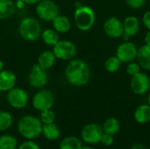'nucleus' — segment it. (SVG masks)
<instances>
[{
    "instance_id": "nucleus-1",
    "label": "nucleus",
    "mask_w": 150,
    "mask_h": 149,
    "mask_svg": "<svg viewBox=\"0 0 150 149\" xmlns=\"http://www.w3.org/2000/svg\"><path fill=\"white\" fill-rule=\"evenodd\" d=\"M91 69L86 61L82 59H72L65 68V78L67 82L76 87L86 85L91 79Z\"/></svg>"
},
{
    "instance_id": "nucleus-2",
    "label": "nucleus",
    "mask_w": 150,
    "mask_h": 149,
    "mask_svg": "<svg viewBox=\"0 0 150 149\" xmlns=\"http://www.w3.org/2000/svg\"><path fill=\"white\" fill-rule=\"evenodd\" d=\"M42 126L40 118L33 115H25L18 119L17 129L24 139L35 140L42 134Z\"/></svg>"
},
{
    "instance_id": "nucleus-3",
    "label": "nucleus",
    "mask_w": 150,
    "mask_h": 149,
    "mask_svg": "<svg viewBox=\"0 0 150 149\" xmlns=\"http://www.w3.org/2000/svg\"><path fill=\"white\" fill-rule=\"evenodd\" d=\"M19 36L26 41H35L39 40L42 33V26L40 22L33 17H25L22 18L18 24Z\"/></svg>"
},
{
    "instance_id": "nucleus-4",
    "label": "nucleus",
    "mask_w": 150,
    "mask_h": 149,
    "mask_svg": "<svg viewBox=\"0 0 150 149\" xmlns=\"http://www.w3.org/2000/svg\"><path fill=\"white\" fill-rule=\"evenodd\" d=\"M74 23L76 28L82 32L91 30L96 22L95 11L89 5L82 4L74 11Z\"/></svg>"
},
{
    "instance_id": "nucleus-5",
    "label": "nucleus",
    "mask_w": 150,
    "mask_h": 149,
    "mask_svg": "<svg viewBox=\"0 0 150 149\" xmlns=\"http://www.w3.org/2000/svg\"><path fill=\"white\" fill-rule=\"evenodd\" d=\"M55 101L54 94L50 90L40 89L33 97L32 105L38 112H42L47 109H52Z\"/></svg>"
},
{
    "instance_id": "nucleus-6",
    "label": "nucleus",
    "mask_w": 150,
    "mask_h": 149,
    "mask_svg": "<svg viewBox=\"0 0 150 149\" xmlns=\"http://www.w3.org/2000/svg\"><path fill=\"white\" fill-rule=\"evenodd\" d=\"M35 12L40 20L52 22L59 15V7L53 0H41L36 4Z\"/></svg>"
},
{
    "instance_id": "nucleus-7",
    "label": "nucleus",
    "mask_w": 150,
    "mask_h": 149,
    "mask_svg": "<svg viewBox=\"0 0 150 149\" xmlns=\"http://www.w3.org/2000/svg\"><path fill=\"white\" fill-rule=\"evenodd\" d=\"M52 51L54 52L56 59L61 61H70L76 57L77 48L72 41L60 40L52 47Z\"/></svg>"
},
{
    "instance_id": "nucleus-8",
    "label": "nucleus",
    "mask_w": 150,
    "mask_h": 149,
    "mask_svg": "<svg viewBox=\"0 0 150 149\" xmlns=\"http://www.w3.org/2000/svg\"><path fill=\"white\" fill-rule=\"evenodd\" d=\"M48 79L47 70L42 68L38 63L33 64L28 75V83L32 88L43 89L47 84Z\"/></svg>"
},
{
    "instance_id": "nucleus-9",
    "label": "nucleus",
    "mask_w": 150,
    "mask_h": 149,
    "mask_svg": "<svg viewBox=\"0 0 150 149\" xmlns=\"http://www.w3.org/2000/svg\"><path fill=\"white\" fill-rule=\"evenodd\" d=\"M103 133L102 126L97 123H89L82 128L81 138L85 143L94 145L100 143Z\"/></svg>"
},
{
    "instance_id": "nucleus-10",
    "label": "nucleus",
    "mask_w": 150,
    "mask_h": 149,
    "mask_svg": "<svg viewBox=\"0 0 150 149\" xmlns=\"http://www.w3.org/2000/svg\"><path fill=\"white\" fill-rule=\"evenodd\" d=\"M8 104L14 109L25 108L29 101L28 93L21 88L14 87L7 92L6 97Z\"/></svg>"
},
{
    "instance_id": "nucleus-11",
    "label": "nucleus",
    "mask_w": 150,
    "mask_h": 149,
    "mask_svg": "<svg viewBox=\"0 0 150 149\" xmlns=\"http://www.w3.org/2000/svg\"><path fill=\"white\" fill-rule=\"evenodd\" d=\"M130 88L135 95H145L150 90L149 76L146 73H143L142 71L137 73L131 78Z\"/></svg>"
},
{
    "instance_id": "nucleus-12",
    "label": "nucleus",
    "mask_w": 150,
    "mask_h": 149,
    "mask_svg": "<svg viewBox=\"0 0 150 149\" xmlns=\"http://www.w3.org/2000/svg\"><path fill=\"white\" fill-rule=\"evenodd\" d=\"M138 47L134 42L130 40L123 41L120 43L116 49V56L120 60L121 62L127 63L134 61L137 56Z\"/></svg>"
},
{
    "instance_id": "nucleus-13",
    "label": "nucleus",
    "mask_w": 150,
    "mask_h": 149,
    "mask_svg": "<svg viewBox=\"0 0 150 149\" xmlns=\"http://www.w3.org/2000/svg\"><path fill=\"white\" fill-rule=\"evenodd\" d=\"M103 29L105 34L110 38H121L124 32L123 22L117 17H110L105 21Z\"/></svg>"
},
{
    "instance_id": "nucleus-14",
    "label": "nucleus",
    "mask_w": 150,
    "mask_h": 149,
    "mask_svg": "<svg viewBox=\"0 0 150 149\" xmlns=\"http://www.w3.org/2000/svg\"><path fill=\"white\" fill-rule=\"evenodd\" d=\"M123 28L124 32L122 35V40L124 41L129 40L131 37L135 36L141 28L140 21L135 16H128L123 21Z\"/></svg>"
},
{
    "instance_id": "nucleus-15",
    "label": "nucleus",
    "mask_w": 150,
    "mask_h": 149,
    "mask_svg": "<svg viewBox=\"0 0 150 149\" xmlns=\"http://www.w3.org/2000/svg\"><path fill=\"white\" fill-rule=\"evenodd\" d=\"M17 77L14 72L9 69H3L0 71V91L8 92L15 87Z\"/></svg>"
},
{
    "instance_id": "nucleus-16",
    "label": "nucleus",
    "mask_w": 150,
    "mask_h": 149,
    "mask_svg": "<svg viewBox=\"0 0 150 149\" xmlns=\"http://www.w3.org/2000/svg\"><path fill=\"white\" fill-rule=\"evenodd\" d=\"M56 57L52 50H44L40 54L37 59V63L44 69H50L56 61Z\"/></svg>"
},
{
    "instance_id": "nucleus-17",
    "label": "nucleus",
    "mask_w": 150,
    "mask_h": 149,
    "mask_svg": "<svg viewBox=\"0 0 150 149\" xmlns=\"http://www.w3.org/2000/svg\"><path fill=\"white\" fill-rule=\"evenodd\" d=\"M53 28L59 33H66L71 29V21L65 15H58L52 21Z\"/></svg>"
},
{
    "instance_id": "nucleus-18",
    "label": "nucleus",
    "mask_w": 150,
    "mask_h": 149,
    "mask_svg": "<svg viewBox=\"0 0 150 149\" xmlns=\"http://www.w3.org/2000/svg\"><path fill=\"white\" fill-rule=\"evenodd\" d=\"M136 59L142 68L150 71V47L143 45L139 47Z\"/></svg>"
},
{
    "instance_id": "nucleus-19",
    "label": "nucleus",
    "mask_w": 150,
    "mask_h": 149,
    "mask_svg": "<svg viewBox=\"0 0 150 149\" xmlns=\"http://www.w3.org/2000/svg\"><path fill=\"white\" fill-rule=\"evenodd\" d=\"M134 120L141 125H144L150 122V105L149 104H144L139 105L134 113Z\"/></svg>"
},
{
    "instance_id": "nucleus-20",
    "label": "nucleus",
    "mask_w": 150,
    "mask_h": 149,
    "mask_svg": "<svg viewBox=\"0 0 150 149\" xmlns=\"http://www.w3.org/2000/svg\"><path fill=\"white\" fill-rule=\"evenodd\" d=\"M42 134L46 138V140L49 141H54L60 138L61 130L54 122L50 124H45L42 126Z\"/></svg>"
},
{
    "instance_id": "nucleus-21",
    "label": "nucleus",
    "mask_w": 150,
    "mask_h": 149,
    "mask_svg": "<svg viewBox=\"0 0 150 149\" xmlns=\"http://www.w3.org/2000/svg\"><path fill=\"white\" fill-rule=\"evenodd\" d=\"M16 11L15 2L13 0H0V19L10 18Z\"/></svg>"
},
{
    "instance_id": "nucleus-22",
    "label": "nucleus",
    "mask_w": 150,
    "mask_h": 149,
    "mask_svg": "<svg viewBox=\"0 0 150 149\" xmlns=\"http://www.w3.org/2000/svg\"><path fill=\"white\" fill-rule=\"evenodd\" d=\"M102 129L105 133H108L114 136L120 130V121L114 117H110L106 119L102 124Z\"/></svg>"
},
{
    "instance_id": "nucleus-23",
    "label": "nucleus",
    "mask_w": 150,
    "mask_h": 149,
    "mask_svg": "<svg viewBox=\"0 0 150 149\" xmlns=\"http://www.w3.org/2000/svg\"><path fill=\"white\" fill-rule=\"evenodd\" d=\"M40 38L47 46L51 47H53L60 40L59 32H57L54 28H47L43 30Z\"/></svg>"
},
{
    "instance_id": "nucleus-24",
    "label": "nucleus",
    "mask_w": 150,
    "mask_h": 149,
    "mask_svg": "<svg viewBox=\"0 0 150 149\" xmlns=\"http://www.w3.org/2000/svg\"><path fill=\"white\" fill-rule=\"evenodd\" d=\"M83 143L81 140L76 136H66L60 143L59 149H81Z\"/></svg>"
},
{
    "instance_id": "nucleus-25",
    "label": "nucleus",
    "mask_w": 150,
    "mask_h": 149,
    "mask_svg": "<svg viewBox=\"0 0 150 149\" xmlns=\"http://www.w3.org/2000/svg\"><path fill=\"white\" fill-rule=\"evenodd\" d=\"M18 141L10 134H4L0 136V149H17Z\"/></svg>"
},
{
    "instance_id": "nucleus-26",
    "label": "nucleus",
    "mask_w": 150,
    "mask_h": 149,
    "mask_svg": "<svg viewBox=\"0 0 150 149\" xmlns=\"http://www.w3.org/2000/svg\"><path fill=\"white\" fill-rule=\"evenodd\" d=\"M121 63L122 62L116 55L110 56L105 61V68L108 73H115L120 68Z\"/></svg>"
},
{
    "instance_id": "nucleus-27",
    "label": "nucleus",
    "mask_w": 150,
    "mask_h": 149,
    "mask_svg": "<svg viewBox=\"0 0 150 149\" xmlns=\"http://www.w3.org/2000/svg\"><path fill=\"white\" fill-rule=\"evenodd\" d=\"M13 124L12 115L6 111H0V132L8 130Z\"/></svg>"
},
{
    "instance_id": "nucleus-28",
    "label": "nucleus",
    "mask_w": 150,
    "mask_h": 149,
    "mask_svg": "<svg viewBox=\"0 0 150 149\" xmlns=\"http://www.w3.org/2000/svg\"><path fill=\"white\" fill-rule=\"evenodd\" d=\"M55 117H56L55 113L52 109H47V110L42 111V112H40V119L43 125L54 123L55 120Z\"/></svg>"
},
{
    "instance_id": "nucleus-29",
    "label": "nucleus",
    "mask_w": 150,
    "mask_h": 149,
    "mask_svg": "<svg viewBox=\"0 0 150 149\" xmlns=\"http://www.w3.org/2000/svg\"><path fill=\"white\" fill-rule=\"evenodd\" d=\"M141 66L140 64L137 62V61H130V62H127V68H126V71L127 73V75L133 76L134 75H136L137 73L141 72Z\"/></svg>"
},
{
    "instance_id": "nucleus-30",
    "label": "nucleus",
    "mask_w": 150,
    "mask_h": 149,
    "mask_svg": "<svg viewBox=\"0 0 150 149\" xmlns=\"http://www.w3.org/2000/svg\"><path fill=\"white\" fill-rule=\"evenodd\" d=\"M17 149H40V146L34 141V140H26L22 142Z\"/></svg>"
},
{
    "instance_id": "nucleus-31",
    "label": "nucleus",
    "mask_w": 150,
    "mask_h": 149,
    "mask_svg": "<svg viewBox=\"0 0 150 149\" xmlns=\"http://www.w3.org/2000/svg\"><path fill=\"white\" fill-rule=\"evenodd\" d=\"M146 0H126L127 6L133 10H139L143 7Z\"/></svg>"
},
{
    "instance_id": "nucleus-32",
    "label": "nucleus",
    "mask_w": 150,
    "mask_h": 149,
    "mask_svg": "<svg viewBox=\"0 0 150 149\" xmlns=\"http://www.w3.org/2000/svg\"><path fill=\"white\" fill-rule=\"evenodd\" d=\"M100 143H102L105 147H110L114 143V137L113 135L108 134V133H103Z\"/></svg>"
},
{
    "instance_id": "nucleus-33",
    "label": "nucleus",
    "mask_w": 150,
    "mask_h": 149,
    "mask_svg": "<svg viewBox=\"0 0 150 149\" xmlns=\"http://www.w3.org/2000/svg\"><path fill=\"white\" fill-rule=\"evenodd\" d=\"M142 23L144 25V26L148 29L150 30V10L147 11L142 17Z\"/></svg>"
},
{
    "instance_id": "nucleus-34",
    "label": "nucleus",
    "mask_w": 150,
    "mask_h": 149,
    "mask_svg": "<svg viewBox=\"0 0 150 149\" xmlns=\"http://www.w3.org/2000/svg\"><path fill=\"white\" fill-rule=\"evenodd\" d=\"M130 149H149L144 144L142 143H134V145H132V147Z\"/></svg>"
},
{
    "instance_id": "nucleus-35",
    "label": "nucleus",
    "mask_w": 150,
    "mask_h": 149,
    "mask_svg": "<svg viewBox=\"0 0 150 149\" xmlns=\"http://www.w3.org/2000/svg\"><path fill=\"white\" fill-rule=\"evenodd\" d=\"M144 42H145V45L150 47V30H148V32H146L144 36Z\"/></svg>"
},
{
    "instance_id": "nucleus-36",
    "label": "nucleus",
    "mask_w": 150,
    "mask_h": 149,
    "mask_svg": "<svg viewBox=\"0 0 150 149\" xmlns=\"http://www.w3.org/2000/svg\"><path fill=\"white\" fill-rule=\"evenodd\" d=\"M25 5H26V4H25L23 1H21V0H17V1L15 2L16 9H23Z\"/></svg>"
},
{
    "instance_id": "nucleus-37",
    "label": "nucleus",
    "mask_w": 150,
    "mask_h": 149,
    "mask_svg": "<svg viewBox=\"0 0 150 149\" xmlns=\"http://www.w3.org/2000/svg\"><path fill=\"white\" fill-rule=\"evenodd\" d=\"M21 1H23L25 4H37L41 0H21Z\"/></svg>"
},
{
    "instance_id": "nucleus-38",
    "label": "nucleus",
    "mask_w": 150,
    "mask_h": 149,
    "mask_svg": "<svg viewBox=\"0 0 150 149\" xmlns=\"http://www.w3.org/2000/svg\"><path fill=\"white\" fill-rule=\"evenodd\" d=\"M4 63L3 61L0 60V71H2L3 69H4Z\"/></svg>"
},
{
    "instance_id": "nucleus-39",
    "label": "nucleus",
    "mask_w": 150,
    "mask_h": 149,
    "mask_svg": "<svg viewBox=\"0 0 150 149\" xmlns=\"http://www.w3.org/2000/svg\"><path fill=\"white\" fill-rule=\"evenodd\" d=\"M81 149H94V148H91V147H90V146H83Z\"/></svg>"
},
{
    "instance_id": "nucleus-40",
    "label": "nucleus",
    "mask_w": 150,
    "mask_h": 149,
    "mask_svg": "<svg viewBox=\"0 0 150 149\" xmlns=\"http://www.w3.org/2000/svg\"><path fill=\"white\" fill-rule=\"evenodd\" d=\"M148 104L150 105V93L149 95V97H148Z\"/></svg>"
},
{
    "instance_id": "nucleus-41",
    "label": "nucleus",
    "mask_w": 150,
    "mask_h": 149,
    "mask_svg": "<svg viewBox=\"0 0 150 149\" xmlns=\"http://www.w3.org/2000/svg\"><path fill=\"white\" fill-rule=\"evenodd\" d=\"M0 92H1V91H0Z\"/></svg>"
}]
</instances>
